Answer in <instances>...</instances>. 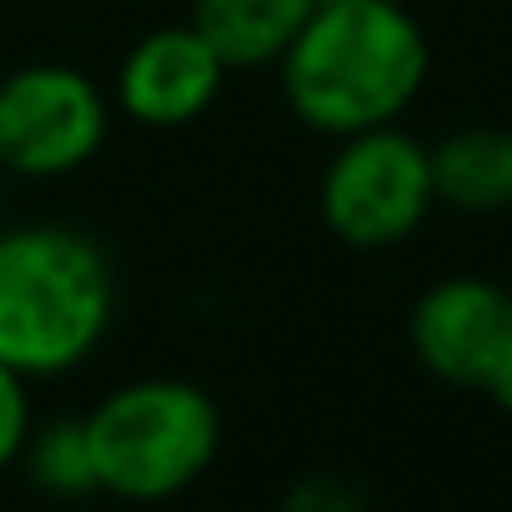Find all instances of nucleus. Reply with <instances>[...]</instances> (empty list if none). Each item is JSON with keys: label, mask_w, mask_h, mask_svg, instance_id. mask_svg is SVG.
<instances>
[{"label": "nucleus", "mask_w": 512, "mask_h": 512, "mask_svg": "<svg viewBox=\"0 0 512 512\" xmlns=\"http://www.w3.org/2000/svg\"><path fill=\"white\" fill-rule=\"evenodd\" d=\"M427 81V36L397 0H317L282 51L292 111L327 136L392 126Z\"/></svg>", "instance_id": "1"}, {"label": "nucleus", "mask_w": 512, "mask_h": 512, "mask_svg": "<svg viewBox=\"0 0 512 512\" xmlns=\"http://www.w3.org/2000/svg\"><path fill=\"white\" fill-rule=\"evenodd\" d=\"M116 312L106 251L71 226L0 231V362L51 377L91 357Z\"/></svg>", "instance_id": "2"}, {"label": "nucleus", "mask_w": 512, "mask_h": 512, "mask_svg": "<svg viewBox=\"0 0 512 512\" xmlns=\"http://www.w3.org/2000/svg\"><path fill=\"white\" fill-rule=\"evenodd\" d=\"M81 437L96 487L131 502H156L206 472L221 442V417L201 387L146 377L111 392L81 422Z\"/></svg>", "instance_id": "3"}, {"label": "nucleus", "mask_w": 512, "mask_h": 512, "mask_svg": "<svg viewBox=\"0 0 512 512\" xmlns=\"http://www.w3.org/2000/svg\"><path fill=\"white\" fill-rule=\"evenodd\" d=\"M432 201V156L417 136L397 131V121L342 136V151L322 176V216L332 236L357 251L407 241Z\"/></svg>", "instance_id": "4"}, {"label": "nucleus", "mask_w": 512, "mask_h": 512, "mask_svg": "<svg viewBox=\"0 0 512 512\" xmlns=\"http://www.w3.org/2000/svg\"><path fill=\"white\" fill-rule=\"evenodd\" d=\"M106 141V96L76 66H26L0 81V166L66 176Z\"/></svg>", "instance_id": "5"}, {"label": "nucleus", "mask_w": 512, "mask_h": 512, "mask_svg": "<svg viewBox=\"0 0 512 512\" xmlns=\"http://www.w3.org/2000/svg\"><path fill=\"white\" fill-rule=\"evenodd\" d=\"M412 347L452 387L487 392L512 412V287L447 277L412 307Z\"/></svg>", "instance_id": "6"}, {"label": "nucleus", "mask_w": 512, "mask_h": 512, "mask_svg": "<svg viewBox=\"0 0 512 512\" xmlns=\"http://www.w3.org/2000/svg\"><path fill=\"white\" fill-rule=\"evenodd\" d=\"M226 61L196 26H161L141 36L121 66V106L141 126H186L221 91Z\"/></svg>", "instance_id": "7"}, {"label": "nucleus", "mask_w": 512, "mask_h": 512, "mask_svg": "<svg viewBox=\"0 0 512 512\" xmlns=\"http://www.w3.org/2000/svg\"><path fill=\"white\" fill-rule=\"evenodd\" d=\"M317 0H196L191 26L206 36V46L226 61V71L282 61V51L297 41V31L312 21Z\"/></svg>", "instance_id": "8"}, {"label": "nucleus", "mask_w": 512, "mask_h": 512, "mask_svg": "<svg viewBox=\"0 0 512 512\" xmlns=\"http://www.w3.org/2000/svg\"><path fill=\"white\" fill-rule=\"evenodd\" d=\"M432 191L457 211H502L512 206V131L467 126L432 151Z\"/></svg>", "instance_id": "9"}, {"label": "nucleus", "mask_w": 512, "mask_h": 512, "mask_svg": "<svg viewBox=\"0 0 512 512\" xmlns=\"http://www.w3.org/2000/svg\"><path fill=\"white\" fill-rule=\"evenodd\" d=\"M36 472H41V482L56 487V492H76V487L86 492V487H96L81 427H51V432L36 442Z\"/></svg>", "instance_id": "10"}, {"label": "nucleus", "mask_w": 512, "mask_h": 512, "mask_svg": "<svg viewBox=\"0 0 512 512\" xmlns=\"http://www.w3.org/2000/svg\"><path fill=\"white\" fill-rule=\"evenodd\" d=\"M31 437V402H26V377L0 362V467H6Z\"/></svg>", "instance_id": "11"}, {"label": "nucleus", "mask_w": 512, "mask_h": 512, "mask_svg": "<svg viewBox=\"0 0 512 512\" xmlns=\"http://www.w3.org/2000/svg\"><path fill=\"white\" fill-rule=\"evenodd\" d=\"M0 221H6V211H0ZM0 231H6V226H0Z\"/></svg>", "instance_id": "12"}]
</instances>
